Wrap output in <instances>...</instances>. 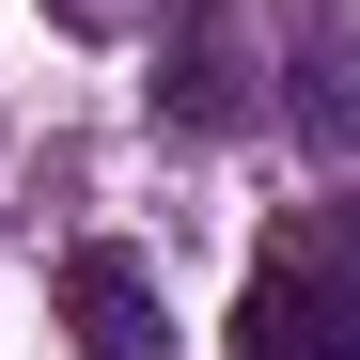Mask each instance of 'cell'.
Masks as SVG:
<instances>
[{"mask_svg": "<svg viewBox=\"0 0 360 360\" xmlns=\"http://www.w3.org/2000/svg\"><path fill=\"white\" fill-rule=\"evenodd\" d=\"M235 360H360V204L266 219L251 282H235Z\"/></svg>", "mask_w": 360, "mask_h": 360, "instance_id": "1", "label": "cell"}, {"mask_svg": "<svg viewBox=\"0 0 360 360\" xmlns=\"http://www.w3.org/2000/svg\"><path fill=\"white\" fill-rule=\"evenodd\" d=\"M141 94H157L172 141H251V126H266V63H251V32H235V0H172Z\"/></svg>", "mask_w": 360, "mask_h": 360, "instance_id": "2", "label": "cell"}, {"mask_svg": "<svg viewBox=\"0 0 360 360\" xmlns=\"http://www.w3.org/2000/svg\"><path fill=\"white\" fill-rule=\"evenodd\" d=\"M63 329H79V360H172L157 266L126 251V235H94V251H63Z\"/></svg>", "mask_w": 360, "mask_h": 360, "instance_id": "3", "label": "cell"}, {"mask_svg": "<svg viewBox=\"0 0 360 360\" xmlns=\"http://www.w3.org/2000/svg\"><path fill=\"white\" fill-rule=\"evenodd\" d=\"M297 126H314L329 157H360V63H345V47H314V79H297Z\"/></svg>", "mask_w": 360, "mask_h": 360, "instance_id": "4", "label": "cell"}, {"mask_svg": "<svg viewBox=\"0 0 360 360\" xmlns=\"http://www.w3.org/2000/svg\"><path fill=\"white\" fill-rule=\"evenodd\" d=\"M157 0H47V32H79V47H110V32H141Z\"/></svg>", "mask_w": 360, "mask_h": 360, "instance_id": "5", "label": "cell"}]
</instances>
